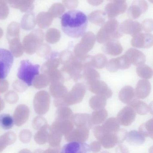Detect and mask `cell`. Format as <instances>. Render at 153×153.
Instances as JSON below:
<instances>
[{
  "instance_id": "obj_1",
  "label": "cell",
  "mask_w": 153,
  "mask_h": 153,
  "mask_svg": "<svg viewBox=\"0 0 153 153\" xmlns=\"http://www.w3.org/2000/svg\"><path fill=\"white\" fill-rule=\"evenodd\" d=\"M61 23L62 29L65 34L71 38H78L86 33L88 19L84 12L74 10L64 13Z\"/></svg>"
},
{
  "instance_id": "obj_2",
  "label": "cell",
  "mask_w": 153,
  "mask_h": 153,
  "mask_svg": "<svg viewBox=\"0 0 153 153\" xmlns=\"http://www.w3.org/2000/svg\"><path fill=\"white\" fill-rule=\"evenodd\" d=\"M127 132L124 129H119L116 132L105 131L102 126L95 127L94 134L101 145L105 149H111L125 140Z\"/></svg>"
},
{
  "instance_id": "obj_3",
  "label": "cell",
  "mask_w": 153,
  "mask_h": 153,
  "mask_svg": "<svg viewBox=\"0 0 153 153\" xmlns=\"http://www.w3.org/2000/svg\"><path fill=\"white\" fill-rule=\"evenodd\" d=\"M40 68V65L33 64L28 60H22L18 70V77L28 86H31L35 79L39 75Z\"/></svg>"
},
{
  "instance_id": "obj_4",
  "label": "cell",
  "mask_w": 153,
  "mask_h": 153,
  "mask_svg": "<svg viewBox=\"0 0 153 153\" xmlns=\"http://www.w3.org/2000/svg\"><path fill=\"white\" fill-rule=\"evenodd\" d=\"M14 62V56L8 50L0 48V79H4L10 72Z\"/></svg>"
},
{
  "instance_id": "obj_5",
  "label": "cell",
  "mask_w": 153,
  "mask_h": 153,
  "mask_svg": "<svg viewBox=\"0 0 153 153\" xmlns=\"http://www.w3.org/2000/svg\"><path fill=\"white\" fill-rule=\"evenodd\" d=\"M85 93V87L83 84H76L72 87L71 90L66 94L64 98L65 104L70 105L80 102L83 100Z\"/></svg>"
},
{
  "instance_id": "obj_6",
  "label": "cell",
  "mask_w": 153,
  "mask_h": 153,
  "mask_svg": "<svg viewBox=\"0 0 153 153\" xmlns=\"http://www.w3.org/2000/svg\"><path fill=\"white\" fill-rule=\"evenodd\" d=\"M88 89L94 94L105 97L106 99L111 98L112 96V90L108 88L107 84L99 79L88 83Z\"/></svg>"
},
{
  "instance_id": "obj_7",
  "label": "cell",
  "mask_w": 153,
  "mask_h": 153,
  "mask_svg": "<svg viewBox=\"0 0 153 153\" xmlns=\"http://www.w3.org/2000/svg\"><path fill=\"white\" fill-rule=\"evenodd\" d=\"M136 116V112L131 106L128 105L119 112L117 115V120L121 125L128 126L134 122Z\"/></svg>"
},
{
  "instance_id": "obj_8",
  "label": "cell",
  "mask_w": 153,
  "mask_h": 153,
  "mask_svg": "<svg viewBox=\"0 0 153 153\" xmlns=\"http://www.w3.org/2000/svg\"><path fill=\"white\" fill-rule=\"evenodd\" d=\"M89 129L84 128H76L66 134L65 139L68 142H85L88 139Z\"/></svg>"
},
{
  "instance_id": "obj_9",
  "label": "cell",
  "mask_w": 153,
  "mask_h": 153,
  "mask_svg": "<svg viewBox=\"0 0 153 153\" xmlns=\"http://www.w3.org/2000/svg\"><path fill=\"white\" fill-rule=\"evenodd\" d=\"M90 146L84 142L71 141L64 145L62 149V153H82L90 152Z\"/></svg>"
},
{
  "instance_id": "obj_10",
  "label": "cell",
  "mask_w": 153,
  "mask_h": 153,
  "mask_svg": "<svg viewBox=\"0 0 153 153\" xmlns=\"http://www.w3.org/2000/svg\"><path fill=\"white\" fill-rule=\"evenodd\" d=\"M84 66L80 62H72L64 68V71L67 72L70 79L77 80L82 77L81 72Z\"/></svg>"
},
{
  "instance_id": "obj_11",
  "label": "cell",
  "mask_w": 153,
  "mask_h": 153,
  "mask_svg": "<svg viewBox=\"0 0 153 153\" xmlns=\"http://www.w3.org/2000/svg\"><path fill=\"white\" fill-rule=\"evenodd\" d=\"M151 90V85L146 79H140L138 82L135 89V95L137 99H145L147 97Z\"/></svg>"
},
{
  "instance_id": "obj_12",
  "label": "cell",
  "mask_w": 153,
  "mask_h": 153,
  "mask_svg": "<svg viewBox=\"0 0 153 153\" xmlns=\"http://www.w3.org/2000/svg\"><path fill=\"white\" fill-rule=\"evenodd\" d=\"M71 122L76 128H84L90 129L93 126L90 115L87 114H77L73 115Z\"/></svg>"
},
{
  "instance_id": "obj_13",
  "label": "cell",
  "mask_w": 153,
  "mask_h": 153,
  "mask_svg": "<svg viewBox=\"0 0 153 153\" xmlns=\"http://www.w3.org/2000/svg\"><path fill=\"white\" fill-rule=\"evenodd\" d=\"M120 101L123 103L129 105L133 100L137 99L135 95V90L130 86H125L122 88L119 94Z\"/></svg>"
},
{
  "instance_id": "obj_14",
  "label": "cell",
  "mask_w": 153,
  "mask_h": 153,
  "mask_svg": "<svg viewBox=\"0 0 153 153\" xmlns=\"http://www.w3.org/2000/svg\"><path fill=\"white\" fill-rule=\"evenodd\" d=\"M126 141L133 146H139L145 142V137L139 131L133 130L127 132L126 134Z\"/></svg>"
},
{
  "instance_id": "obj_15",
  "label": "cell",
  "mask_w": 153,
  "mask_h": 153,
  "mask_svg": "<svg viewBox=\"0 0 153 153\" xmlns=\"http://www.w3.org/2000/svg\"><path fill=\"white\" fill-rule=\"evenodd\" d=\"M130 66V63L126 60H123L120 61L112 60L107 64L106 68L110 72H116L120 69H127Z\"/></svg>"
},
{
  "instance_id": "obj_16",
  "label": "cell",
  "mask_w": 153,
  "mask_h": 153,
  "mask_svg": "<svg viewBox=\"0 0 153 153\" xmlns=\"http://www.w3.org/2000/svg\"><path fill=\"white\" fill-rule=\"evenodd\" d=\"M106 99L105 97L97 95L92 97L89 101V105L93 110H101L104 109L106 105Z\"/></svg>"
},
{
  "instance_id": "obj_17",
  "label": "cell",
  "mask_w": 153,
  "mask_h": 153,
  "mask_svg": "<svg viewBox=\"0 0 153 153\" xmlns=\"http://www.w3.org/2000/svg\"><path fill=\"white\" fill-rule=\"evenodd\" d=\"M129 105L131 106L136 113L140 115L146 114L149 111L148 105L143 101L135 99L130 103Z\"/></svg>"
},
{
  "instance_id": "obj_18",
  "label": "cell",
  "mask_w": 153,
  "mask_h": 153,
  "mask_svg": "<svg viewBox=\"0 0 153 153\" xmlns=\"http://www.w3.org/2000/svg\"><path fill=\"white\" fill-rule=\"evenodd\" d=\"M107 116L108 113L105 109L96 110L90 116L91 122L92 124L95 125L101 124L105 120Z\"/></svg>"
},
{
  "instance_id": "obj_19",
  "label": "cell",
  "mask_w": 153,
  "mask_h": 153,
  "mask_svg": "<svg viewBox=\"0 0 153 153\" xmlns=\"http://www.w3.org/2000/svg\"><path fill=\"white\" fill-rule=\"evenodd\" d=\"M102 127L104 130L107 132H116L120 129V123L115 118L107 119Z\"/></svg>"
},
{
  "instance_id": "obj_20",
  "label": "cell",
  "mask_w": 153,
  "mask_h": 153,
  "mask_svg": "<svg viewBox=\"0 0 153 153\" xmlns=\"http://www.w3.org/2000/svg\"><path fill=\"white\" fill-rule=\"evenodd\" d=\"M83 70V78L88 83L100 79V74L98 71L91 67H85Z\"/></svg>"
},
{
  "instance_id": "obj_21",
  "label": "cell",
  "mask_w": 153,
  "mask_h": 153,
  "mask_svg": "<svg viewBox=\"0 0 153 153\" xmlns=\"http://www.w3.org/2000/svg\"><path fill=\"white\" fill-rule=\"evenodd\" d=\"M139 131L145 137L153 138V120L151 119L146 122L141 124L139 127Z\"/></svg>"
},
{
  "instance_id": "obj_22",
  "label": "cell",
  "mask_w": 153,
  "mask_h": 153,
  "mask_svg": "<svg viewBox=\"0 0 153 153\" xmlns=\"http://www.w3.org/2000/svg\"><path fill=\"white\" fill-rule=\"evenodd\" d=\"M15 124L14 119L11 115L7 114L0 115V125L5 130L11 129Z\"/></svg>"
},
{
  "instance_id": "obj_23",
  "label": "cell",
  "mask_w": 153,
  "mask_h": 153,
  "mask_svg": "<svg viewBox=\"0 0 153 153\" xmlns=\"http://www.w3.org/2000/svg\"><path fill=\"white\" fill-rule=\"evenodd\" d=\"M137 73L140 77L144 79L151 78L153 74L152 69L146 65H141L138 67Z\"/></svg>"
},
{
  "instance_id": "obj_24",
  "label": "cell",
  "mask_w": 153,
  "mask_h": 153,
  "mask_svg": "<svg viewBox=\"0 0 153 153\" xmlns=\"http://www.w3.org/2000/svg\"><path fill=\"white\" fill-rule=\"evenodd\" d=\"M101 143L99 141H93L90 145V150L94 153L99 152L101 149Z\"/></svg>"
}]
</instances>
